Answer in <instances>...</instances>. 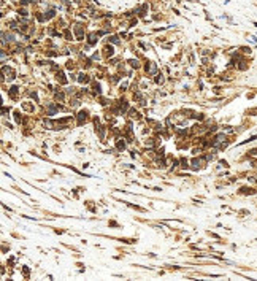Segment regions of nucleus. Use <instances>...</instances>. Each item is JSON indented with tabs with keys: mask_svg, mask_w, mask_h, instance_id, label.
I'll use <instances>...</instances> for the list:
<instances>
[{
	"mask_svg": "<svg viewBox=\"0 0 257 281\" xmlns=\"http://www.w3.org/2000/svg\"><path fill=\"white\" fill-rule=\"evenodd\" d=\"M146 70H149V73H156V70H157V67H156V64H149V67H146Z\"/></svg>",
	"mask_w": 257,
	"mask_h": 281,
	"instance_id": "f257e3e1",
	"label": "nucleus"
},
{
	"mask_svg": "<svg viewBox=\"0 0 257 281\" xmlns=\"http://www.w3.org/2000/svg\"><path fill=\"white\" fill-rule=\"evenodd\" d=\"M56 99H57V100H62V99H64V94H62V92H61V94H57V95H56Z\"/></svg>",
	"mask_w": 257,
	"mask_h": 281,
	"instance_id": "0eeeda50",
	"label": "nucleus"
},
{
	"mask_svg": "<svg viewBox=\"0 0 257 281\" xmlns=\"http://www.w3.org/2000/svg\"><path fill=\"white\" fill-rule=\"evenodd\" d=\"M32 0H21V5H27V3H30Z\"/></svg>",
	"mask_w": 257,
	"mask_h": 281,
	"instance_id": "6e6552de",
	"label": "nucleus"
},
{
	"mask_svg": "<svg viewBox=\"0 0 257 281\" xmlns=\"http://www.w3.org/2000/svg\"><path fill=\"white\" fill-rule=\"evenodd\" d=\"M78 80H80L81 83H83V81H87V78H86V75H83V73H81V75H80V78H78Z\"/></svg>",
	"mask_w": 257,
	"mask_h": 281,
	"instance_id": "39448f33",
	"label": "nucleus"
},
{
	"mask_svg": "<svg viewBox=\"0 0 257 281\" xmlns=\"http://www.w3.org/2000/svg\"><path fill=\"white\" fill-rule=\"evenodd\" d=\"M111 41H113L114 45H117V43H119V40H117V37H111Z\"/></svg>",
	"mask_w": 257,
	"mask_h": 281,
	"instance_id": "423d86ee",
	"label": "nucleus"
},
{
	"mask_svg": "<svg viewBox=\"0 0 257 281\" xmlns=\"http://www.w3.org/2000/svg\"><path fill=\"white\" fill-rule=\"evenodd\" d=\"M192 165H194V168H195V170H197V168H198V167H200V160H194V162H192Z\"/></svg>",
	"mask_w": 257,
	"mask_h": 281,
	"instance_id": "7ed1b4c3",
	"label": "nucleus"
},
{
	"mask_svg": "<svg viewBox=\"0 0 257 281\" xmlns=\"http://www.w3.org/2000/svg\"><path fill=\"white\" fill-rule=\"evenodd\" d=\"M128 64L132 65V67H135V69L138 67V61H128Z\"/></svg>",
	"mask_w": 257,
	"mask_h": 281,
	"instance_id": "20e7f679",
	"label": "nucleus"
},
{
	"mask_svg": "<svg viewBox=\"0 0 257 281\" xmlns=\"http://www.w3.org/2000/svg\"><path fill=\"white\" fill-rule=\"evenodd\" d=\"M251 154H257V149H254V151H251Z\"/></svg>",
	"mask_w": 257,
	"mask_h": 281,
	"instance_id": "1a4fd4ad",
	"label": "nucleus"
},
{
	"mask_svg": "<svg viewBox=\"0 0 257 281\" xmlns=\"http://www.w3.org/2000/svg\"><path fill=\"white\" fill-rule=\"evenodd\" d=\"M95 37H97V35H95V34H92L91 37H89V43H91V45H94V43L97 41V38H95Z\"/></svg>",
	"mask_w": 257,
	"mask_h": 281,
	"instance_id": "f03ea898",
	"label": "nucleus"
}]
</instances>
